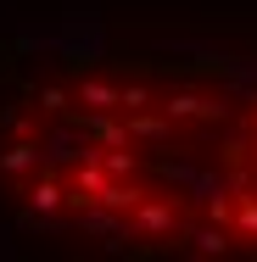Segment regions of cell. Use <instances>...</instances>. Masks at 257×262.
Segmentation results:
<instances>
[{"instance_id":"obj_5","label":"cell","mask_w":257,"mask_h":262,"mask_svg":"<svg viewBox=\"0 0 257 262\" xmlns=\"http://www.w3.org/2000/svg\"><path fill=\"white\" fill-rule=\"evenodd\" d=\"M34 162H39V151H34V145H11V151L0 157V167H6V173H28Z\"/></svg>"},{"instance_id":"obj_8","label":"cell","mask_w":257,"mask_h":262,"mask_svg":"<svg viewBox=\"0 0 257 262\" xmlns=\"http://www.w3.org/2000/svg\"><path fill=\"white\" fill-rule=\"evenodd\" d=\"M218 229H224V223H218ZM218 229H202V234H196V251H224V234H218Z\"/></svg>"},{"instance_id":"obj_2","label":"cell","mask_w":257,"mask_h":262,"mask_svg":"<svg viewBox=\"0 0 257 262\" xmlns=\"http://www.w3.org/2000/svg\"><path fill=\"white\" fill-rule=\"evenodd\" d=\"M117 84H101V78H90V84H78V106H90V112H117Z\"/></svg>"},{"instance_id":"obj_9","label":"cell","mask_w":257,"mask_h":262,"mask_svg":"<svg viewBox=\"0 0 257 262\" xmlns=\"http://www.w3.org/2000/svg\"><path fill=\"white\" fill-rule=\"evenodd\" d=\"M39 101H45V112H62V106H67V90H56V84H45V90H39Z\"/></svg>"},{"instance_id":"obj_3","label":"cell","mask_w":257,"mask_h":262,"mask_svg":"<svg viewBox=\"0 0 257 262\" xmlns=\"http://www.w3.org/2000/svg\"><path fill=\"white\" fill-rule=\"evenodd\" d=\"M134 229H146V234H162V229H173V212L162 207V201H140V217H134Z\"/></svg>"},{"instance_id":"obj_4","label":"cell","mask_w":257,"mask_h":262,"mask_svg":"<svg viewBox=\"0 0 257 262\" xmlns=\"http://www.w3.org/2000/svg\"><path fill=\"white\" fill-rule=\"evenodd\" d=\"M140 201H146V190H134V184L129 190L123 184H106V195H101V207H112V212H129V207H140Z\"/></svg>"},{"instance_id":"obj_6","label":"cell","mask_w":257,"mask_h":262,"mask_svg":"<svg viewBox=\"0 0 257 262\" xmlns=\"http://www.w3.org/2000/svg\"><path fill=\"white\" fill-rule=\"evenodd\" d=\"M106 173H112V179H134V173H140V157H134V151H112V157H106Z\"/></svg>"},{"instance_id":"obj_1","label":"cell","mask_w":257,"mask_h":262,"mask_svg":"<svg viewBox=\"0 0 257 262\" xmlns=\"http://www.w3.org/2000/svg\"><path fill=\"white\" fill-rule=\"evenodd\" d=\"M162 112H168V117H218L224 106L207 101V95H168V101H162Z\"/></svg>"},{"instance_id":"obj_7","label":"cell","mask_w":257,"mask_h":262,"mask_svg":"<svg viewBox=\"0 0 257 262\" xmlns=\"http://www.w3.org/2000/svg\"><path fill=\"white\" fill-rule=\"evenodd\" d=\"M28 195H34V212H45V217H51V212L62 207V190H56L51 179H45V184H34V190H28Z\"/></svg>"},{"instance_id":"obj_10","label":"cell","mask_w":257,"mask_h":262,"mask_svg":"<svg viewBox=\"0 0 257 262\" xmlns=\"http://www.w3.org/2000/svg\"><path fill=\"white\" fill-rule=\"evenodd\" d=\"M241 234H257V201H252V195L241 201Z\"/></svg>"}]
</instances>
